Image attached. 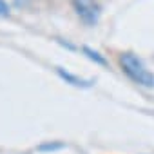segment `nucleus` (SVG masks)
<instances>
[{
	"mask_svg": "<svg viewBox=\"0 0 154 154\" xmlns=\"http://www.w3.org/2000/svg\"><path fill=\"white\" fill-rule=\"evenodd\" d=\"M120 65H122L123 72L138 85L154 87V74L147 69V65L134 53H123L120 56Z\"/></svg>",
	"mask_w": 154,
	"mask_h": 154,
	"instance_id": "1",
	"label": "nucleus"
},
{
	"mask_svg": "<svg viewBox=\"0 0 154 154\" xmlns=\"http://www.w3.org/2000/svg\"><path fill=\"white\" fill-rule=\"evenodd\" d=\"M72 8L84 24H87V26L98 24L102 9L96 0H72Z\"/></svg>",
	"mask_w": 154,
	"mask_h": 154,
	"instance_id": "2",
	"label": "nucleus"
},
{
	"mask_svg": "<svg viewBox=\"0 0 154 154\" xmlns=\"http://www.w3.org/2000/svg\"><path fill=\"white\" fill-rule=\"evenodd\" d=\"M58 71V74H60V78H63L67 84H71V85H74V87H89L93 82H89V80H82V78H78V76H74V74H71V72H67V71H63V69H56Z\"/></svg>",
	"mask_w": 154,
	"mask_h": 154,
	"instance_id": "3",
	"label": "nucleus"
},
{
	"mask_svg": "<svg viewBox=\"0 0 154 154\" xmlns=\"http://www.w3.org/2000/svg\"><path fill=\"white\" fill-rule=\"evenodd\" d=\"M82 51H84V54L89 58V60H93L94 63H98V65H107V60H105V56H102L98 51H94L93 47H87V45H84L82 47Z\"/></svg>",
	"mask_w": 154,
	"mask_h": 154,
	"instance_id": "4",
	"label": "nucleus"
},
{
	"mask_svg": "<svg viewBox=\"0 0 154 154\" xmlns=\"http://www.w3.org/2000/svg\"><path fill=\"white\" fill-rule=\"evenodd\" d=\"M8 15H9V6H8V2L0 0V17H8Z\"/></svg>",
	"mask_w": 154,
	"mask_h": 154,
	"instance_id": "5",
	"label": "nucleus"
}]
</instances>
